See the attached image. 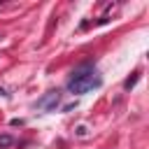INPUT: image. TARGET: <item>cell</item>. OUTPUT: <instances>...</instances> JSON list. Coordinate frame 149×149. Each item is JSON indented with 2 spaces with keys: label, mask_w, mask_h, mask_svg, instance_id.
<instances>
[{
  "label": "cell",
  "mask_w": 149,
  "mask_h": 149,
  "mask_svg": "<svg viewBox=\"0 0 149 149\" xmlns=\"http://www.w3.org/2000/svg\"><path fill=\"white\" fill-rule=\"evenodd\" d=\"M100 86H102V79H100V74L93 70V63H81V65L72 72L70 81H68V91H70V93H77V95L88 93V91H95V88H100Z\"/></svg>",
  "instance_id": "6da1fadb"
},
{
  "label": "cell",
  "mask_w": 149,
  "mask_h": 149,
  "mask_svg": "<svg viewBox=\"0 0 149 149\" xmlns=\"http://www.w3.org/2000/svg\"><path fill=\"white\" fill-rule=\"evenodd\" d=\"M58 102H61V93H58V91H49L44 98L37 100V107H40V109H56Z\"/></svg>",
  "instance_id": "7a4b0ae2"
},
{
  "label": "cell",
  "mask_w": 149,
  "mask_h": 149,
  "mask_svg": "<svg viewBox=\"0 0 149 149\" xmlns=\"http://www.w3.org/2000/svg\"><path fill=\"white\" fill-rule=\"evenodd\" d=\"M137 79H140V72H135L133 77H128V79L123 81V88H126V91H130V88H133V86L137 84Z\"/></svg>",
  "instance_id": "3957f363"
},
{
  "label": "cell",
  "mask_w": 149,
  "mask_h": 149,
  "mask_svg": "<svg viewBox=\"0 0 149 149\" xmlns=\"http://www.w3.org/2000/svg\"><path fill=\"white\" fill-rule=\"evenodd\" d=\"M14 144V137L12 135H0V149H7Z\"/></svg>",
  "instance_id": "277c9868"
},
{
  "label": "cell",
  "mask_w": 149,
  "mask_h": 149,
  "mask_svg": "<svg viewBox=\"0 0 149 149\" xmlns=\"http://www.w3.org/2000/svg\"><path fill=\"white\" fill-rule=\"evenodd\" d=\"M9 123H12V126H23V119H12Z\"/></svg>",
  "instance_id": "5b68a950"
}]
</instances>
